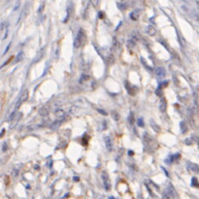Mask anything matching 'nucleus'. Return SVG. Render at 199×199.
Here are the masks:
<instances>
[{
	"instance_id": "1",
	"label": "nucleus",
	"mask_w": 199,
	"mask_h": 199,
	"mask_svg": "<svg viewBox=\"0 0 199 199\" xmlns=\"http://www.w3.org/2000/svg\"><path fill=\"white\" fill-rule=\"evenodd\" d=\"M143 141L145 144V149L146 151H148L149 153H154V151L157 149V141L154 139L151 135H150L149 133L145 132L143 135Z\"/></svg>"
},
{
	"instance_id": "2",
	"label": "nucleus",
	"mask_w": 199,
	"mask_h": 199,
	"mask_svg": "<svg viewBox=\"0 0 199 199\" xmlns=\"http://www.w3.org/2000/svg\"><path fill=\"white\" fill-rule=\"evenodd\" d=\"M86 41H87L86 31H85L83 28H80L77 33V36L75 38V41H74L75 49H79V48H81V47H83L85 44H86Z\"/></svg>"
},
{
	"instance_id": "3",
	"label": "nucleus",
	"mask_w": 199,
	"mask_h": 199,
	"mask_svg": "<svg viewBox=\"0 0 199 199\" xmlns=\"http://www.w3.org/2000/svg\"><path fill=\"white\" fill-rule=\"evenodd\" d=\"M101 179H102V181H103V185H104V187H105V189L106 190H110L112 187V184H111V181H110L108 173L103 171L101 173Z\"/></svg>"
},
{
	"instance_id": "4",
	"label": "nucleus",
	"mask_w": 199,
	"mask_h": 199,
	"mask_svg": "<svg viewBox=\"0 0 199 199\" xmlns=\"http://www.w3.org/2000/svg\"><path fill=\"white\" fill-rule=\"evenodd\" d=\"M175 195H176V192L174 190V188H173L171 185H169V188L164 191L163 198L164 199H175Z\"/></svg>"
},
{
	"instance_id": "5",
	"label": "nucleus",
	"mask_w": 199,
	"mask_h": 199,
	"mask_svg": "<svg viewBox=\"0 0 199 199\" xmlns=\"http://www.w3.org/2000/svg\"><path fill=\"white\" fill-rule=\"evenodd\" d=\"M154 73H156L157 78L163 79L166 75V71L163 67H157V68H156V70H154Z\"/></svg>"
},
{
	"instance_id": "6",
	"label": "nucleus",
	"mask_w": 199,
	"mask_h": 199,
	"mask_svg": "<svg viewBox=\"0 0 199 199\" xmlns=\"http://www.w3.org/2000/svg\"><path fill=\"white\" fill-rule=\"evenodd\" d=\"M27 98H28V90H25L23 91V94L21 95V98H20V100H18V104H17V109H18V108H20L21 104L23 103V102H24V101H26Z\"/></svg>"
},
{
	"instance_id": "7",
	"label": "nucleus",
	"mask_w": 199,
	"mask_h": 199,
	"mask_svg": "<svg viewBox=\"0 0 199 199\" xmlns=\"http://www.w3.org/2000/svg\"><path fill=\"white\" fill-rule=\"evenodd\" d=\"M125 88H126L127 92L130 94V95L134 96L135 94H136V88H135L133 86H131V85L129 84L128 82H125Z\"/></svg>"
},
{
	"instance_id": "8",
	"label": "nucleus",
	"mask_w": 199,
	"mask_h": 199,
	"mask_svg": "<svg viewBox=\"0 0 199 199\" xmlns=\"http://www.w3.org/2000/svg\"><path fill=\"white\" fill-rule=\"evenodd\" d=\"M145 31H146V34L147 35H149L151 37L154 36L156 34V29L154 28L153 25H148V26L146 27V29H145Z\"/></svg>"
},
{
	"instance_id": "9",
	"label": "nucleus",
	"mask_w": 199,
	"mask_h": 199,
	"mask_svg": "<svg viewBox=\"0 0 199 199\" xmlns=\"http://www.w3.org/2000/svg\"><path fill=\"white\" fill-rule=\"evenodd\" d=\"M188 168L189 171L192 172V173H199V166L197 165V164H195V163L188 162Z\"/></svg>"
},
{
	"instance_id": "10",
	"label": "nucleus",
	"mask_w": 199,
	"mask_h": 199,
	"mask_svg": "<svg viewBox=\"0 0 199 199\" xmlns=\"http://www.w3.org/2000/svg\"><path fill=\"white\" fill-rule=\"evenodd\" d=\"M105 144H106V149L109 151H112L114 149V146H113V141H112L111 137H106Z\"/></svg>"
},
{
	"instance_id": "11",
	"label": "nucleus",
	"mask_w": 199,
	"mask_h": 199,
	"mask_svg": "<svg viewBox=\"0 0 199 199\" xmlns=\"http://www.w3.org/2000/svg\"><path fill=\"white\" fill-rule=\"evenodd\" d=\"M130 18L132 21H138L139 20V17H140V11L139 10H134L133 12L130 13Z\"/></svg>"
},
{
	"instance_id": "12",
	"label": "nucleus",
	"mask_w": 199,
	"mask_h": 199,
	"mask_svg": "<svg viewBox=\"0 0 199 199\" xmlns=\"http://www.w3.org/2000/svg\"><path fill=\"white\" fill-rule=\"evenodd\" d=\"M106 61H107V64L108 65H113L114 63H115L116 58H115V56H114L113 53H109V55H107Z\"/></svg>"
},
{
	"instance_id": "13",
	"label": "nucleus",
	"mask_w": 199,
	"mask_h": 199,
	"mask_svg": "<svg viewBox=\"0 0 199 199\" xmlns=\"http://www.w3.org/2000/svg\"><path fill=\"white\" fill-rule=\"evenodd\" d=\"M159 109H160V112H162V113H164V112L166 111V109H167V103H166L165 98H162L161 100H160Z\"/></svg>"
},
{
	"instance_id": "14",
	"label": "nucleus",
	"mask_w": 199,
	"mask_h": 199,
	"mask_svg": "<svg viewBox=\"0 0 199 199\" xmlns=\"http://www.w3.org/2000/svg\"><path fill=\"white\" fill-rule=\"evenodd\" d=\"M55 114L56 118H58V119H63V118H64V117L66 116V113H65V111H64V110H62V109H58V110H56Z\"/></svg>"
},
{
	"instance_id": "15",
	"label": "nucleus",
	"mask_w": 199,
	"mask_h": 199,
	"mask_svg": "<svg viewBox=\"0 0 199 199\" xmlns=\"http://www.w3.org/2000/svg\"><path fill=\"white\" fill-rule=\"evenodd\" d=\"M88 80H90V76L87 75V74H83L80 78V83L81 84L86 83V82H87Z\"/></svg>"
},
{
	"instance_id": "16",
	"label": "nucleus",
	"mask_w": 199,
	"mask_h": 199,
	"mask_svg": "<svg viewBox=\"0 0 199 199\" xmlns=\"http://www.w3.org/2000/svg\"><path fill=\"white\" fill-rule=\"evenodd\" d=\"M151 127L154 128V130L156 131V132H157V133H159V132L161 131V129H160V127L156 124V122H154L153 121V119L151 121Z\"/></svg>"
},
{
	"instance_id": "17",
	"label": "nucleus",
	"mask_w": 199,
	"mask_h": 199,
	"mask_svg": "<svg viewBox=\"0 0 199 199\" xmlns=\"http://www.w3.org/2000/svg\"><path fill=\"white\" fill-rule=\"evenodd\" d=\"M180 127H181V131L183 133H185V132L188 131V126H187V124H185V122H181Z\"/></svg>"
},
{
	"instance_id": "18",
	"label": "nucleus",
	"mask_w": 199,
	"mask_h": 199,
	"mask_svg": "<svg viewBox=\"0 0 199 199\" xmlns=\"http://www.w3.org/2000/svg\"><path fill=\"white\" fill-rule=\"evenodd\" d=\"M40 115L41 116H43V117H46V116H48V114H49V110H48V108H46V107H43V108H41L40 109Z\"/></svg>"
},
{
	"instance_id": "19",
	"label": "nucleus",
	"mask_w": 199,
	"mask_h": 199,
	"mask_svg": "<svg viewBox=\"0 0 199 199\" xmlns=\"http://www.w3.org/2000/svg\"><path fill=\"white\" fill-rule=\"evenodd\" d=\"M127 45H128V47L130 49H133L134 47H135V45H136V41H135L134 39H129L128 41H127Z\"/></svg>"
},
{
	"instance_id": "20",
	"label": "nucleus",
	"mask_w": 199,
	"mask_h": 199,
	"mask_svg": "<svg viewBox=\"0 0 199 199\" xmlns=\"http://www.w3.org/2000/svg\"><path fill=\"white\" fill-rule=\"evenodd\" d=\"M180 156H181V154H174V156H171V158H170V161H171V162L176 161V160L180 159Z\"/></svg>"
},
{
	"instance_id": "21",
	"label": "nucleus",
	"mask_w": 199,
	"mask_h": 199,
	"mask_svg": "<svg viewBox=\"0 0 199 199\" xmlns=\"http://www.w3.org/2000/svg\"><path fill=\"white\" fill-rule=\"evenodd\" d=\"M112 116H113V119H115V121H119V115L118 112L113 111L112 112Z\"/></svg>"
},
{
	"instance_id": "22",
	"label": "nucleus",
	"mask_w": 199,
	"mask_h": 199,
	"mask_svg": "<svg viewBox=\"0 0 199 199\" xmlns=\"http://www.w3.org/2000/svg\"><path fill=\"white\" fill-rule=\"evenodd\" d=\"M128 121H129V124H130L131 125L134 124V115H133V113H130L129 118H128Z\"/></svg>"
},
{
	"instance_id": "23",
	"label": "nucleus",
	"mask_w": 199,
	"mask_h": 199,
	"mask_svg": "<svg viewBox=\"0 0 199 199\" xmlns=\"http://www.w3.org/2000/svg\"><path fill=\"white\" fill-rule=\"evenodd\" d=\"M137 124H138V125L140 126V127H144L145 126V124H144V119H142V118H139L138 119V121H137Z\"/></svg>"
},
{
	"instance_id": "24",
	"label": "nucleus",
	"mask_w": 199,
	"mask_h": 199,
	"mask_svg": "<svg viewBox=\"0 0 199 199\" xmlns=\"http://www.w3.org/2000/svg\"><path fill=\"white\" fill-rule=\"evenodd\" d=\"M113 47H114V49L115 50H119V42H118V40H114V43H113Z\"/></svg>"
},
{
	"instance_id": "25",
	"label": "nucleus",
	"mask_w": 199,
	"mask_h": 199,
	"mask_svg": "<svg viewBox=\"0 0 199 199\" xmlns=\"http://www.w3.org/2000/svg\"><path fill=\"white\" fill-rule=\"evenodd\" d=\"M185 145H191L193 144V140H192V138H188L185 140Z\"/></svg>"
},
{
	"instance_id": "26",
	"label": "nucleus",
	"mask_w": 199,
	"mask_h": 199,
	"mask_svg": "<svg viewBox=\"0 0 199 199\" xmlns=\"http://www.w3.org/2000/svg\"><path fill=\"white\" fill-rule=\"evenodd\" d=\"M192 185H195V187H199V184H198L196 178H192Z\"/></svg>"
},
{
	"instance_id": "27",
	"label": "nucleus",
	"mask_w": 199,
	"mask_h": 199,
	"mask_svg": "<svg viewBox=\"0 0 199 199\" xmlns=\"http://www.w3.org/2000/svg\"><path fill=\"white\" fill-rule=\"evenodd\" d=\"M23 53H18V55L17 61H20V60H21V59H23Z\"/></svg>"
},
{
	"instance_id": "28",
	"label": "nucleus",
	"mask_w": 199,
	"mask_h": 199,
	"mask_svg": "<svg viewBox=\"0 0 199 199\" xmlns=\"http://www.w3.org/2000/svg\"><path fill=\"white\" fill-rule=\"evenodd\" d=\"M98 1H99V0H90L91 4H92L94 7H96V6L98 5Z\"/></svg>"
},
{
	"instance_id": "29",
	"label": "nucleus",
	"mask_w": 199,
	"mask_h": 199,
	"mask_svg": "<svg viewBox=\"0 0 199 199\" xmlns=\"http://www.w3.org/2000/svg\"><path fill=\"white\" fill-rule=\"evenodd\" d=\"M97 111H98V113L102 114L103 116H107V115H108V113L105 112V111H104V110H102V109H98V110H97Z\"/></svg>"
},
{
	"instance_id": "30",
	"label": "nucleus",
	"mask_w": 199,
	"mask_h": 199,
	"mask_svg": "<svg viewBox=\"0 0 199 199\" xmlns=\"http://www.w3.org/2000/svg\"><path fill=\"white\" fill-rule=\"evenodd\" d=\"M162 90H160V88H157V90H156V93L157 94L158 96H161L162 95V91H161Z\"/></svg>"
},
{
	"instance_id": "31",
	"label": "nucleus",
	"mask_w": 199,
	"mask_h": 199,
	"mask_svg": "<svg viewBox=\"0 0 199 199\" xmlns=\"http://www.w3.org/2000/svg\"><path fill=\"white\" fill-rule=\"evenodd\" d=\"M167 85H168V83L167 82H164L163 84H161V85H159V87H158V88H160V90H162V88L164 87H166Z\"/></svg>"
},
{
	"instance_id": "32",
	"label": "nucleus",
	"mask_w": 199,
	"mask_h": 199,
	"mask_svg": "<svg viewBox=\"0 0 199 199\" xmlns=\"http://www.w3.org/2000/svg\"><path fill=\"white\" fill-rule=\"evenodd\" d=\"M104 18L103 12H99V18Z\"/></svg>"
},
{
	"instance_id": "33",
	"label": "nucleus",
	"mask_w": 199,
	"mask_h": 199,
	"mask_svg": "<svg viewBox=\"0 0 199 199\" xmlns=\"http://www.w3.org/2000/svg\"><path fill=\"white\" fill-rule=\"evenodd\" d=\"M4 133H5V130H4V129H3L2 132H1V133H0V138H1V137L3 136V135H4Z\"/></svg>"
},
{
	"instance_id": "34",
	"label": "nucleus",
	"mask_w": 199,
	"mask_h": 199,
	"mask_svg": "<svg viewBox=\"0 0 199 199\" xmlns=\"http://www.w3.org/2000/svg\"><path fill=\"white\" fill-rule=\"evenodd\" d=\"M74 180H75L76 182H78V181H79V178H78V177H75V178H74Z\"/></svg>"
},
{
	"instance_id": "35",
	"label": "nucleus",
	"mask_w": 199,
	"mask_h": 199,
	"mask_svg": "<svg viewBox=\"0 0 199 199\" xmlns=\"http://www.w3.org/2000/svg\"><path fill=\"white\" fill-rule=\"evenodd\" d=\"M196 4H197V7H198V8H199V2H198V1H197V2H196Z\"/></svg>"
}]
</instances>
